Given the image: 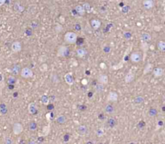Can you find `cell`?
Listing matches in <instances>:
<instances>
[{
  "mask_svg": "<svg viewBox=\"0 0 165 144\" xmlns=\"http://www.w3.org/2000/svg\"><path fill=\"white\" fill-rule=\"evenodd\" d=\"M64 40L66 43L74 44L77 40V35L73 32H67L64 36Z\"/></svg>",
  "mask_w": 165,
  "mask_h": 144,
  "instance_id": "6da1fadb",
  "label": "cell"
},
{
  "mask_svg": "<svg viewBox=\"0 0 165 144\" xmlns=\"http://www.w3.org/2000/svg\"><path fill=\"white\" fill-rule=\"evenodd\" d=\"M69 54V48L66 45H60L57 49V56L58 57H67Z\"/></svg>",
  "mask_w": 165,
  "mask_h": 144,
  "instance_id": "7a4b0ae2",
  "label": "cell"
},
{
  "mask_svg": "<svg viewBox=\"0 0 165 144\" xmlns=\"http://www.w3.org/2000/svg\"><path fill=\"white\" fill-rule=\"evenodd\" d=\"M19 75H20L21 77L24 78V79H29V78L32 77L33 76H34V73H33L32 70L30 69L29 67H23V68L21 69Z\"/></svg>",
  "mask_w": 165,
  "mask_h": 144,
  "instance_id": "3957f363",
  "label": "cell"
},
{
  "mask_svg": "<svg viewBox=\"0 0 165 144\" xmlns=\"http://www.w3.org/2000/svg\"><path fill=\"white\" fill-rule=\"evenodd\" d=\"M130 60L132 63L135 64H138L143 61V56H142V53L139 52H132L130 56Z\"/></svg>",
  "mask_w": 165,
  "mask_h": 144,
  "instance_id": "277c9868",
  "label": "cell"
},
{
  "mask_svg": "<svg viewBox=\"0 0 165 144\" xmlns=\"http://www.w3.org/2000/svg\"><path fill=\"white\" fill-rule=\"evenodd\" d=\"M11 51L14 52V53H19L23 49V45H22L21 42L19 41H14L12 42L11 45Z\"/></svg>",
  "mask_w": 165,
  "mask_h": 144,
  "instance_id": "5b68a950",
  "label": "cell"
},
{
  "mask_svg": "<svg viewBox=\"0 0 165 144\" xmlns=\"http://www.w3.org/2000/svg\"><path fill=\"white\" fill-rule=\"evenodd\" d=\"M12 131L14 135H19L23 131V125L19 123H14L12 126Z\"/></svg>",
  "mask_w": 165,
  "mask_h": 144,
  "instance_id": "8992f818",
  "label": "cell"
},
{
  "mask_svg": "<svg viewBox=\"0 0 165 144\" xmlns=\"http://www.w3.org/2000/svg\"><path fill=\"white\" fill-rule=\"evenodd\" d=\"M119 100V94L115 91H110L107 95V101L110 102H116Z\"/></svg>",
  "mask_w": 165,
  "mask_h": 144,
  "instance_id": "52a82bcc",
  "label": "cell"
},
{
  "mask_svg": "<svg viewBox=\"0 0 165 144\" xmlns=\"http://www.w3.org/2000/svg\"><path fill=\"white\" fill-rule=\"evenodd\" d=\"M152 73H153V76L155 78H159L164 76V70L161 67H155V68H153L152 69Z\"/></svg>",
  "mask_w": 165,
  "mask_h": 144,
  "instance_id": "ba28073f",
  "label": "cell"
},
{
  "mask_svg": "<svg viewBox=\"0 0 165 144\" xmlns=\"http://www.w3.org/2000/svg\"><path fill=\"white\" fill-rule=\"evenodd\" d=\"M97 81L103 85H106L109 83V76L105 73H101L100 75L97 76Z\"/></svg>",
  "mask_w": 165,
  "mask_h": 144,
  "instance_id": "9c48e42d",
  "label": "cell"
},
{
  "mask_svg": "<svg viewBox=\"0 0 165 144\" xmlns=\"http://www.w3.org/2000/svg\"><path fill=\"white\" fill-rule=\"evenodd\" d=\"M21 69L22 68L20 65L15 64V65H12L11 67V69H10V72H11L12 75L15 76L19 75L20 71H21Z\"/></svg>",
  "mask_w": 165,
  "mask_h": 144,
  "instance_id": "30bf717a",
  "label": "cell"
},
{
  "mask_svg": "<svg viewBox=\"0 0 165 144\" xmlns=\"http://www.w3.org/2000/svg\"><path fill=\"white\" fill-rule=\"evenodd\" d=\"M90 25L92 27V28L94 30V31H97L98 29L100 28L101 26V22L97 19H93L90 20Z\"/></svg>",
  "mask_w": 165,
  "mask_h": 144,
  "instance_id": "8fae6325",
  "label": "cell"
},
{
  "mask_svg": "<svg viewBox=\"0 0 165 144\" xmlns=\"http://www.w3.org/2000/svg\"><path fill=\"white\" fill-rule=\"evenodd\" d=\"M143 5L144 7L147 10H150L151 8H153L155 6L154 0H144L143 1Z\"/></svg>",
  "mask_w": 165,
  "mask_h": 144,
  "instance_id": "7c38bea8",
  "label": "cell"
},
{
  "mask_svg": "<svg viewBox=\"0 0 165 144\" xmlns=\"http://www.w3.org/2000/svg\"><path fill=\"white\" fill-rule=\"evenodd\" d=\"M65 81L68 85H72L74 84V80L71 73H66L65 76Z\"/></svg>",
  "mask_w": 165,
  "mask_h": 144,
  "instance_id": "4fadbf2b",
  "label": "cell"
},
{
  "mask_svg": "<svg viewBox=\"0 0 165 144\" xmlns=\"http://www.w3.org/2000/svg\"><path fill=\"white\" fill-rule=\"evenodd\" d=\"M124 80H125L126 83H131L135 80V73H133L132 72H129L128 73H126Z\"/></svg>",
  "mask_w": 165,
  "mask_h": 144,
  "instance_id": "5bb4252c",
  "label": "cell"
},
{
  "mask_svg": "<svg viewBox=\"0 0 165 144\" xmlns=\"http://www.w3.org/2000/svg\"><path fill=\"white\" fill-rule=\"evenodd\" d=\"M56 122L58 123V124H65L66 122H67V118L66 116L64 115V114H60L58 115L57 118H56Z\"/></svg>",
  "mask_w": 165,
  "mask_h": 144,
  "instance_id": "9a60e30c",
  "label": "cell"
},
{
  "mask_svg": "<svg viewBox=\"0 0 165 144\" xmlns=\"http://www.w3.org/2000/svg\"><path fill=\"white\" fill-rule=\"evenodd\" d=\"M76 52H77V56L81 58L85 57L86 55H87V51H86V48H77V51H76Z\"/></svg>",
  "mask_w": 165,
  "mask_h": 144,
  "instance_id": "2e32d148",
  "label": "cell"
},
{
  "mask_svg": "<svg viewBox=\"0 0 165 144\" xmlns=\"http://www.w3.org/2000/svg\"><path fill=\"white\" fill-rule=\"evenodd\" d=\"M77 132L81 135H86L88 132V128L85 125H81L77 127Z\"/></svg>",
  "mask_w": 165,
  "mask_h": 144,
  "instance_id": "e0dca14e",
  "label": "cell"
},
{
  "mask_svg": "<svg viewBox=\"0 0 165 144\" xmlns=\"http://www.w3.org/2000/svg\"><path fill=\"white\" fill-rule=\"evenodd\" d=\"M104 110L106 114H114V113H115V107L112 105L108 104L105 106Z\"/></svg>",
  "mask_w": 165,
  "mask_h": 144,
  "instance_id": "ac0fdd59",
  "label": "cell"
},
{
  "mask_svg": "<svg viewBox=\"0 0 165 144\" xmlns=\"http://www.w3.org/2000/svg\"><path fill=\"white\" fill-rule=\"evenodd\" d=\"M141 40H142V42H147V43H148L149 41L151 40V36L149 33H143L141 35Z\"/></svg>",
  "mask_w": 165,
  "mask_h": 144,
  "instance_id": "d6986e66",
  "label": "cell"
},
{
  "mask_svg": "<svg viewBox=\"0 0 165 144\" xmlns=\"http://www.w3.org/2000/svg\"><path fill=\"white\" fill-rule=\"evenodd\" d=\"M14 10L15 11H17V12L21 13V12L24 11V7H23V5H22V4L19 3H14Z\"/></svg>",
  "mask_w": 165,
  "mask_h": 144,
  "instance_id": "ffe728a7",
  "label": "cell"
},
{
  "mask_svg": "<svg viewBox=\"0 0 165 144\" xmlns=\"http://www.w3.org/2000/svg\"><path fill=\"white\" fill-rule=\"evenodd\" d=\"M134 103L137 105H139L143 104L144 101V97L143 96H137L134 98Z\"/></svg>",
  "mask_w": 165,
  "mask_h": 144,
  "instance_id": "44dd1931",
  "label": "cell"
},
{
  "mask_svg": "<svg viewBox=\"0 0 165 144\" xmlns=\"http://www.w3.org/2000/svg\"><path fill=\"white\" fill-rule=\"evenodd\" d=\"M28 112L31 114H35L36 113H37V107L34 103H31L28 105Z\"/></svg>",
  "mask_w": 165,
  "mask_h": 144,
  "instance_id": "7402d4cb",
  "label": "cell"
},
{
  "mask_svg": "<svg viewBox=\"0 0 165 144\" xmlns=\"http://www.w3.org/2000/svg\"><path fill=\"white\" fill-rule=\"evenodd\" d=\"M153 69V65H151V63H147V65H145L144 69V74H147L149 72H151Z\"/></svg>",
  "mask_w": 165,
  "mask_h": 144,
  "instance_id": "603a6c76",
  "label": "cell"
},
{
  "mask_svg": "<svg viewBox=\"0 0 165 144\" xmlns=\"http://www.w3.org/2000/svg\"><path fill=\"white\" fill-rule=\"evenodd\" d=\"M157 48L159 50L162 52H165V42L164 40H159L158 43H157Z\"/></svg>",
  "mask_w": 165,
  "mask_h": 144,
  "instance_id": "cb8c5ba5",
  "label": "cell"
},
{
  "mask_svg": "<svg viewBox=\"0 0 165 144\" xmlns=\"http://www.w3.org/2000/svg\"><path fill=\"white\" fill-rule=\"evenodd\" d=\"M75 10L76 11H77V13L81 14V15H83V14L86 13V11L84 10L82 5H77L75 7Z\"/></svg>",
  "mask_w": 165,
  "mask_h": 144,
  "instance_id": "d4e9b609",
  "label": "cell"
},
{
  "mask_svg": "<svg viewBox=\"0 0 165 144\" xmlns=\"http://www.w3.org/2000/svg\"><path fill=\"white\" fill-rule=\"evenodd\" d=\"M103 90H104V85H101L100 83H97V85H95V91H96L97 93H98V94L102 93Z\"/></svg>",
  "mask_w": 165,
  "mask_h": 144,
  "instance_id": "484cf974",
  "label": "cell"
},
{
  "mask_svg": "<svg viewBox=\"0 0 165 144\" xmlns=\"http://www.w3.org/2000/svg\"><path fill=\"white\" fill-rule=\"evenodd\" d=\"M116 120L115 119H113V118H110V119H108L107 121V125L110 127H114V126L116 125Z\"/></svg>",
  "mask_w": 165,
  "mask_h": 144,
  "instance_id": "4316f807",
  "label": "cell"
},
{
  "mask_svg": "<svg viewBox=\"0 0 165 144\" xmlns=\"http://www.w3.org/2000/svg\"><path fill=\"white\" fill-rule=\"evenodd\" d=\"M95 133H96V135H97V137L101 138L104 135L105 132H104V130H103L102 128H98V129H97V130H96Z\"/></svg>",
  "mask_w": 165,
  "mask_h": 144,
  "instance_id": "83f0119b",
  "label": "cell"
},
{
  "mask_svg": "<svg viewBox=\"0 0 165 144\" xmlns=\"http://www.w3.org/2000/svg\"><path fill=\"white\" fill-rule=\"evenodd\" d=\"M148 114H149L150 117H155V116H156V114H157V110L155 108L150 109V110L148 112Z\"/></svg>",
  "mask_w": 165,
  "mask_h": 144,
  "instance_id": "f1b7e54d",
  "label": "cell"
},
{
  "mask_svg": "<svg viewBox=\"0 0 165 144\" xmlns=\"http://www.w3.org/2000/svg\"><path fill=\"white\" fill-rule=\"evenodd\" d=\"M82 6L86 12H90V11H91V6H90V3H85L83 4Z\"/></svg>",
  "mask_w": 165,
  "mask_h": 144,
  "instance_id": "f546056e",
  "label": "cell"
},
{
  "mask_svg": "<svg viewBox=\"0 0 165 144\" xmlns=\"http://www.w3.org/2000/svg\"><path fill=\"white\" fill-rule=\"evenodd\" d=\"M141 48L143 49L144 52H146L148 48H149V44L147 43V42H142V44H141Z\"/></svg>",
  "mask_w": 165,
  "mask_h": 144,
  "instance_id": "4dcf8cb0",
  "label": "cell"
},
{
  "mask_svg": "<svg viewBox=\"0 0 165 144\" xmlns=\"http://www.w3.org/2000/svg\"><path fill=\"white\" fill-rule=\"evenodd\" d=\"M7 82H8V84H14V83L16 82V78H15V76L13 75L10 76L8 77Z\"/></svg>",
  "mask_w": 165,
  "mask_h": 144,
  "instance_id": "1f68e13d",
  "label": "cell"
},
{
  "mask_svg": "<svg viewBox=\"0 0 165 144\" xmlns=\"http://www.w3.org/2000/svg\"><path fill=\"white\" fill-rule=\"evenodd\" d=\"M36 128H37V125L34 122H32V123L29 124V130H30L34 131V130H36Z\"/></svg>",
  "mask_w": 165,
  "mask_h": 144,
  "instance_id": "d6a6232c",
  "label": "cell"
},
{
  "mask_svg": "<svg viewBox=\"0 0 165 144\" xmlns=\"http://www.w3.org/2000/svg\"><path fill=\"white\" fill-rule=\"evenodd\" d=\"M110 51H111V48L109 47V46H107V47H106L104 48V52H106V53H109V52H110Z\"/></svg>",
  "mask_w": 165,
  "mask_h": 144,
  "instance_id": "836d02e7",
  "label": "cell"
},
{
  "mask_svg": "<svg viewBox=\"0 0 165 144\" xmlns=\"http://www.w3.org/2000/svg\"><path fill=\"white\" fill-rule=\"evenodd\" d=\"M5 143H13V141L11 138H7L6 141H5Z\"/></svg>",
  "mask_w": 165,
  "mask_h": 144,
  "instance_id": "e575fe53",
  "label": "cell"
},
{
  "mask_svg": "<svg viewBox=\"0 0 165 144\" xmlns=\"http://www.w3.org/2000/svg\"><path fill=\"white\" fill-rule=\"evenodd\" d=\"M5 2H6V0H0V7L3 6L4 3H5Z\"/></svg>",
  "mask_w": 165,
  "mask_h": 144,
  "instance_id": "d590c367",
  "label": "cell"
}]
</instances>
